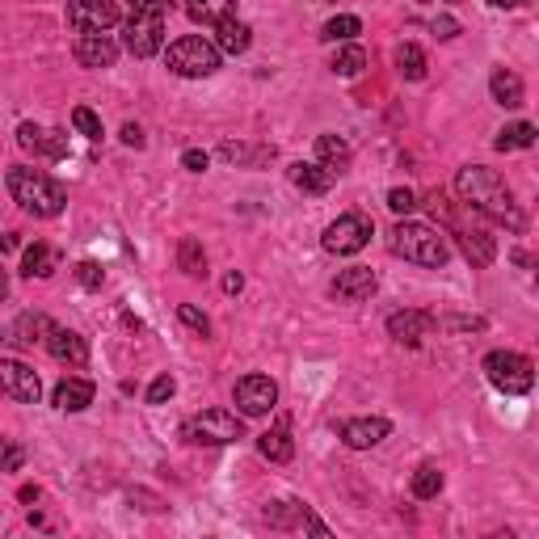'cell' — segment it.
Here are the masks:
<instances>
[{
	"label": "cell",
	"instance_id": "cell-1",
	"mask_svg": "<svg viewBox=\"0 0 539 539\" xmlns=\"http://www.w3.org/2000/svg\"><path fill=\"white\" fill-rule=\"evenodd\" d=\"M455 190L464 198V207H472L476 215H489L493 224H506L510 232H523V215H518L514 198L506 190V182L485 165H468L455 173Z\"/></svg>",
	"mask_w": 539,
	"mask_h": 539
},
{
	"label": "cell",
	"instance_id": "cell-2",
	"mask_svg": "<svg viewBox=\"0 0 539 539\" xmlns=\"http://www.w3.org/2000/svg\"><path fill=\"white\" fill-rule=\"evenodd\" d=\"M9 194H13V203L22 207L26 215H38V219H55L59 211H64L68 203V194L59 182H51L47 173H38V169H9Z\"/></svg>",
	"mask_w": 539,
	"mask_h": 539
},
{
	"label": "cell",
	"instance_id": "cell-3",
	"mask_svg": "<svg viewBox=\"0 0 539 539\" xmlns=\"http://www.w3.org/2000/svg\"><path fill=\"white\" fill-rule=\"evenodd\" d=\"M392 253L396 257H405V262L413 266H426V270H438V266H447V241H443V232L430 228V224H417V219H401V224L392 228Z\"/></svg>",
	"mask_w": 539,
	"mask_h": 539
},
{
	"label": "cell",
	"instance_id": "cell-4",
	"mask_svg": "<svg viewBox=\"0 0 539 539\" xmlns=\"http://www.w3.org/2000/svg\"><path fill=\"white\" fill-rule=\"evenodd\" d=\"M169 13H173V0H131L127 51L135 59H152L165 47V17Z\"/></svg>",
	"mask_w": 539,
	"mask_h": 539
},
{
	"label": "cell",
	"instance_id": "cell-5",
	"mask_svg": "<svg viewBox=\"0 0 539 539\" xmlns=\"http://www.w3.org/2000/svg\"><path fill=\"white\" fill-rule=\"evenodd\" d=\"M165 64H169V72L190 76V81H198V76H215L219 72V47L207 43V38H198V34H186V38H177V43H169Z\"/></svg>",
	"mask_w": 539,
	"mask_h": 539
},
{
	"label": "cell",
	"instance_id": "cell-6",
	"mask_svg": "<svg viewBox=\"0 0 539 539\" xmlns=\"http://www.w3.org/2000/svg\"><path fill=\"white\" fill-rule=\"evenodd\" d=\"M485 379H489L497 392L523 396V392H531V384H535V367H531V358H527V354L493 350V354L485 358Z\"/></svg>",
	"mask_w": 539,
	"mask_h": 539
},
{
	"label": "cell",
	"instance_id": "cell-7",
	"mask_svg": "<svg viewBox=\"0 0 539 539\" xmlns=\"http://www.w3.org/2000/svg\"><path fill=\"white\" fill-rule=\"evenodd\" d=\"M245 434V422L228 409H203L198 417L186 422V438L190 443H203V447H228Z\"/></svg>",
	"mask_w": 539,
	"mask_h": 539
},
{
	"label": "cell",
	"instance_id": "cell-8",
	"mask_svg": "<svg viewBox=\"0 0 539 539\" xmlns=\"http://www.w3.org/2000/svg\"><path fill=\"white\" fill-rule=\"evenodd\" d=\"M371 232H375L371 219H367V215H358V211H350V215H337L333 224L325 228L321 245H325L329 253H337V257H354V253H363V249H367Z\"/></svg>",
	"mask_w": 539,
	"mask_h": 539
},
{
	"label": "cell",
	"instance_id": "cell-9",
	"mask_svg": "<svg viewBox=\"0 0 539 539\" xmlns=\"http://www.w3.org/2000/svg\"><path fill=\"white\" fill-rule=\"evenodd\" d=\"M430 203H434V211H438V215H443L447 224H451V232H455L459 249L468 253V262H472V266H489L493 257H497V245H493V236H489L485 228H468V224H459V219H455V211L443 203V194H434Z\"/></svg>",
	"mask_w": 539,
	"mask_h": 539
},
{
	"label": "cell",
	"instance_id": "cell-10",
	"mask_svg": "<svg viewBox=\"0 0 539 539\" xmlns=\"http://www.w3.org/2000/svg\"><path fill=\"white\" fill-rule=\"evenodd\" d=\"M118 5L114 0H72L68 5V26L76 34H106L118 26Z\"/></svg>",
	"mask_w": 539,
	"mask_h": 539
},
{
	"label": "cell",
	"instance_id": "cell-11",
	"mask_svg": "<svg viewBox=\"0 0 539 539\" xmlns=\"http://www.w3.org/2000/svg\"><path fill=\"white\" fill-rule=\"evenodd\" d=\"M0 392L13 396L17 405H38V396H43V379H38L34 367L17 363V358H0Z\"/></svg>",
	"mask_w": 539,
	"mask_h": 539
},
{
	"label": "cell",
	"instance_id": "cell-12",
	"mask_svg": "<svg viewBox=\"0 0 539 539\" xmlns=\"http://www.w3.org/2000/svg\"><path fill=\"white\" fill-rule=\"evenodd\" d=\"M232 396H236V409L245 417H266L278 405V384L270 375H245V379H236Z\"/></svg>",
	"mask_w": 539,
	"mask_h": 539
},
{
	"label": "cell",
	"instance_id": "cell-13",
	"mask_svg": "<svg viewBox=\"0 0 539 539\" xmlns=\"http://www.w3.org/2000/svg\"><path fill=\"white\" fill-rule=\"evenodd\" d=\"M17 144L34 156H47V161H64L68 156V135L64 131H51V127H38V123H22L17 127Z\"/></svg>",
	"mask_w": 539,
	"mask_h": 539
},
{
	"label": "cell",
	"instance_id": "cell-14",
	"mask_svg": "<svg viewBox=\"0 0 539 539\" xmlns=\"http://www.w3.org/2000/svg\"><path fill=\"white\" fill-rule=\"evenodd\" d=\"M375 287H379V278H375V270H367V266H350V270H342L333 278V299H342V304H363V299H371L375 295Z\"/></svg>",
	"mask_w": 539,
	"mask_h": 539
},
{
	"label": "cell",
	"instance_id": "cell-15",
	"mask_svg": "<svg viewBox=\"0 0 539 539\" xmlns=\"http://www.w3.org/2000/svg\"><path fill=\"white\" fill-rule=\"evenodd\" d=\"M434 325H438V321H434L430 312H413V308H409V312H392V316H388V333H392L401 346H422L426 337L434 333Z\"/></svg>",
	"mask_w": 539,
	"mask_h": 539
},
{
	"label": "cell",
	"instance_id": "cell-16",
	"mask_svg": "<svg viewBox=\"0 0 539 539\" xmlns=\"http://www.w3.org/2000/svg\"><path fill=\"white\" fill-rule=\"evenodd\" d=\"M47 354L55 358V363H68V367H85L89 363V346H85V337L81 333H72V329H59L51 325L47 333Z\"/></svg>",
	"mask_w": 539,
	"mask_h": 539
},
{
	"label": "cell",
	"instance_id": "cell-17",
	"mask_svg": "<svg viewBox=\"0 0 539 539\" xmlns=\"http://www.w3.org/2000/svg\"><path fill=\"white\" fill-rule=\"evenodd\" d=\"M118 43L110 34H81L76 38V64L81 68H114Z\"/></svg>",
	"mask_w": 539,
	"mask_h": 539
},
{
	"label": "cell",
	"instance_id": "cell-18",
	"mask_svg": "<svg viewBox=\"0 0 539 539\" xmlns=\"http://www.w3.org/2000/svg\"><path fill=\"white\" fill-rule=\"evenodd\" d=\"M388 422L384 417H350V422H342V443L354 447V451H367L375 443H384L388 438Z\"/></svg>",
	"mask_w": 539,
	"mask_h": 539
},
{
	"label": "cell",
	"instance_id": "cell-19",
	"mask_svg": "<svg viewBox=\"0 0 539 539\" xmlns=\"http://www.w3.org/2000/svg\"><path fill=\"white\" fill-rule=\"evenodd\" d=\"M93 384H89V379H59V384H55V396H51V401H55V409L59 413H81V409H89L93 405Z\"/></svg>",
	"mask_w": 539,
	"mask_h": 539
},
{
	"label": "cell",
	"instance_id": "cell-20",
	"mask_svg": "<svg viewBox=\"0 0 539 539\" xmlns=\"http://www.w3.org/2000/svg\"><path fill=\"white\" fill-rule=\"evenodd\" d=\"M287 177H291V186H295V190H304V194H329L337 173H333V169H325L321 161H312V165L299 161V165H291V169H287Z\"/></svg>",
	"mask_w": 539,
	"mask_h": 539
},
{
	"label": "cell",
	"instance_id": "cell-21",
	"mask_svg": "<svg viewBox=\"0 0 539 539\" xmlns=\"http://www.w3.org/2000/svg\"><path fill=\"white\" fill-rule=\"evenodd\" d=\"M253 43V30L245 22H236V17H228V22H219L215 26V47L219 55H245Z\"/></svg>",
	"mask_w": 539,
	"mask_h": 539
},
{
	"label": "cell",
	"instance_id": "cell-22",
	"mask_svg": "<svg viewBox=\"0 0 539 539\" xmlns=\"http://www.w3.org/2000/svg\"><path fill=\"white\" fill-rule=\"evenodd\" d=\"M257 447H262V455L270 459V464H291L295 443H291V426H287V417H283V422H278L274 430H266L262 438H257Z\"/></svg>",
	"mask_w": 539,
	"mask_h": 539
},
{
	"label": "cell",
	"instance_id": "cell-23",
	"mask_svg": "<svg viewBox=\"0 0 539 539\" xmlns=\"http://www.w3.org/2000/svg\"><path fill=\"white\" fill-rule=\"evenodd\" d=\"M186 13L198 26H219L228 17H236V0H186Z\"/></svg>",
	"mask_w": 539,
	"mask_h": 539
},
{
	"label": "cell",
	"instance_id": "cell-24",
	"mask_svg": "<svg viewBox=\"0 0 539 539\" xmlns=\"http://www.w3.org/2000/svg\"><path fill=\"white\" fill-rule=\"evenodd\" d=\"M55 270H59V253L51 245H43V241H34L26 249V257H22V274L26 278H51Z\"/></svg>",
	"mask_w": 539,
	"mask_h": 539
},
{
	"label": "cell",
	"instance_id": "cell-25",
	"mask_svg": "<svg viewBox=\"0 0 539 539\" xmlns=\"http://www.w3.org/2000/svg\"><path fill=\"white\" fill-rule=\"evenodd\" d=\"M489 93H493V102L506 106V110L523 106V81H518L514 72H506V68H497V72L489 76Z\"/></svg>",
	"mask_w": 539,
	"mask_h": 539
},
{
	"label": "cell",
	"instance_id": "cell-26",
	"mask_svg": "<svg viewBox=\"0 0 539 539\" xmlns=\"http://www.w3.org/2000/svg\"><path fill=\"white\" fill-rule=\"evenodd\" d=\"M219 156L224 161H232V165H245V169H257V165H266V161H274V148L270 144H219Z\"/></svg>",
	"mask_w": 539,
	"mask_h": 539
},
{
	"label": "cell",
	"instance_id": "cell-27",
	"mask_svg": "<svg viewBox=\"0 0 539 539\" xmlns=\"http://www.w3.org/2000/svg\"><path fill=\"white\" fill-rule=\"evenodd\" d=\"M392 59H396V72H401L405 81H426V51L417 43H401Z\"/></svg>",
	"mask_w": 539,
	"mask_h": 539
},
{
	"label": "cell",
	"instance_id": "cell-28",
	"mask_svg": "<svg viewBox=\"0 0 539 539\" xmlns=\"http://www.w3.org/2000/svg\"><path fill=\"white\" fill-rule=\"evenodd\" d=\"M316 156H321L325 169L342 173L350 165V144H346V139H337V135H321V139H316Z\"/></svg>",
	"mask_w": 539,
	"mask_h": 539
},
{
	"label": "cell",
	"instance_id": "cell-29",
	"mask_svg": "<svg viewBox=\"0 0 539 539\" xmlns=\"http://www.w3.org/2000/svg\"><path fill=\"white\" fill-rule=\"evenodd\" d=\"M531 144H535V127L531 123H510V127L497 131V139H493L497 152H523Z\"/></svg>",
	"mask_w": 539,
	"mask_h": 539
},
{
	"label": "cell",
	"instance_id": "cell-30",
	"mask_svg": "<svg viewBox=\"0 0 539 539\" xmlns=\"http://www.w3.org/2000/svg\"><path fill=\"white\" fill-rule=\"evenodd\" d=\"M443 493V472H438L434 464H422L413 472V497L417 502H430V497Z\"/></svg>",
	"mask_w": 539,
	"mask_h": 539
},
{
	"label": "cell",
	"instance_id": "cell-31",
	"mask_svg": "<svg viewBox=\"0 0 539 539\" xmlns=\"http://www.w3.org/2000/svg\"><path fill=\"white\" fill-rule=\"evenodd\" d=\"M177 266H182L190 278L207 274V253H203V245H198L194 236H186V241H182V249H177Z\"/></svg>",
	"mask_w": 539,
	"mask_h": 539
},
{
	"label": "cell",
	"instance_id": "cell-32",
	"mask_svg": "<svg viewBox=\"0 0 539 539\" xmlns=\"http://www.w3.org/2000/svg\"><path fill=\"white\" fill-rule=\"evenodd\" d=\"M354 34H363V22H358V17H350V13L329 17L325 30H321V38H329V43H350Z\"/></svg>",
	"mask_w": 539,
	"mask_h": 539
},
{
	"label": "cell",
	"instance_id": "cell-33",
	"mask_svg": "<svg viewBox=\"0 0 539 539\" xmlns=\"http://www.w3.org/2000/svg\"><path fill=\"white\" fill-rule=\"evenodd\" d=\"M363 68H367V51L354 47V43L333 55V72H337V76H358Z\"/></svg>",
	"mask_w": 539,
	"mask_h": 539
},
{
	"label": "cell",
	"instance_id": "cell-34",
	"mask_svg": "<svg viewBox=\"0 0 539 539\" xmlns=\"http://www.w3.org/2000/svg\"><path fill=\"white\" fill-rule=\"evenodd\" d=\"M34 333H43V342H47V333H51V321H47V316H30V312H26L22 321L13 325V342H26V346H30V342H38Z\"/></svg>",
	"mask_w": 539,
	"mask_h": 539
},
{
	"label": "cell",
	"instance_id": "cell-35",
	"mask_svg": "<svg viewBox=\"0 0 539 539\" xmlns=\"http://www.w3.org/2000/svg\"><path fill=\"white\" fill-rule=\"evenodd\" d=\"M72 127L81 131L85 139H93V144L106 135V131H102V118H97L93 110H85V106H76V110H72Z\"/></svg>",
	"mask_w": 539,
	"mask_h": 539
},
{
	"label": "cell",
	"instance_id": "cell-36",
	"mask_svg": "<svg viewBox=\"0 0 539 539\" xmlns=\"http://www.w3.org/2000/svg\"><path fill=\"white\" fill-rule=\"evenodd\" d=\"M22 464H26V451L17 447L13 438H5V434H0V472H17Z\"/></svg>",
	"mask_w": 539,
	"mask_h": 539
},
{
	"label": "cell",
	"instance_id": "cell-37",
	"mask_svg": "<svg viewBox=\"0 0 539 539\" xmlns=\"http://www.w3.org/2000/svg\"><path fill=\"white\" fill-rule=\"evenodd\" d=\"M177 316H182V325H186V329H194L198 337H207V333H211V321H207V312H198L194 304H182V308H177Z\"/></svg>",
	"mask_w": 539,
	"mask_h": 539
},
{
	"label": "cell",
	"instance_id": "cell-38",
	"mask_svg": "<svg viewBox=\"0 0 539 539\" xmlns=\"http://www.w3.org/2000/svg\"><path fill=\"white\" fill-rule=\"evenodd\" d=\"M388 207H392L396 215H409V211L417 207V194H413L409 186H396V190H388Z\"/></svg>",
	"mask_w": 539,
	"mask_h": 539
},
{
	"label": "cell",
	"instance_id": "cell-39",
	"mask_svg": "<svg viewBox=\"0 0 539 539\" xmlns=\"http://www.w3.org/2000/svg\"><path fill=\"white\" fill-rule=\"evenodd\" d=\"M173 392H177L173 375H156V379H152V388H148V405H165Z\"/></svg>",
	"mask_w": 539,
	"mask_h": 539
},
{
	"label": "cell",
	"instance_id": "cell-40",
	"mask_svg": "<svg viewBox=\"0 0 539 539\" xmlns=\"http://www.w3.org/2000/svg\"><path fill=\"white\" fill-rule=\"evenodd\" d=\"M76 283H81L85 291H102V266H97V262H81V266H76Z\"/></svg>",
	"mask_w": 539,
	"mask_h": 539
},
{
	"label": "cell",
	"instance_id": "cell-41",
	"mask_svg": "<svg viewBox=\"0 0 539 539\" xmlns=\"http://www.w3.org/2000/svg\"><path fill=\"white\" fill-rule=\"evenodd\" d=\"M182 165H186L190 173H203V169L211 165V156H207L203 148H186V152H182Z\"/></svg>",
	"mask_w": 539,
	"mask_h": 539
},
{
	"label": "cell",
	"instance_id": "cell-42",
	"mask_svg": "<svg viewBox=\"0 0 539 539\" xmlns=\"http://www.w3.org/2000/svg\"><path fill=\"white\" fill-rule=\"evenodd\" d=\"M434 34L438 38H455L459 34V22H455V17H434Z\"/></svg>",
	"mask_w": 539,
	"mask_h": 539
},
{
	"label": "cell",
	"instance_id": "cell-43",
	"mask_svg": "<svg viewBox=\"0 0 539 539\" xmlns=\"http://www.w3.org/2000/svg\"><path fill=\"white\" fill-rule=\"evenodd\" d=\"M123 144H127V148H144L148 139H144V131H139L135 123H127V127H123Z\"/></svg>",
	"mask_w": 539,
	"mask_h": 539
},
{
	"label": "cell",
	"instance_id": "cell-44",
	"mask_svg": "<svg viewBox=\"0 0 539 539\" xmlns=\"http://www.w3.org/2000/svg\"><path fill=\"white\" fill-rule=\"evenodd\" d=\"M241 287H245V278H241V274H236V270H232V274L224 278V291H228V295H236V291H241Z\"/></svg>",
	"mask_w": 539,
	"mask_h": 539
},
{
	"label": "cell",
	"instance_id": "cell-45",
	"mask_svg": "<svg viewBox=\"0 0 539 539\" xmlns=\"http://www.w3.org/2000/svg\"><path fill=\"white\" fill-rule=\"evenodd\" d=\"M489 5H493V9H518L523 0H489Z\"/></svg>",
	"mask_w": 539,
	"mask_h": 539
},
{
	"label": "cell",
	"instance_id": "cell-46",
	"mask_svg": "<svg viewBox=\"0 0 539 539\" xmlns=\"http://www.w3.org/2000/svg\"><path fill=\"white\" fill-rule=\"evenodd\" d=\"M9 295V278H5V270H0V299Z\"/></svg>",
	"mask_w": 539,
	"mask_h": 539
},
{
	"label": "cell",
	"instance_id": "cell-47",
	"mask_svg": "<svg viewBox=\"0 0 539 539\" xmlns=\"http://www.w3.org/2000/svg\"><path fill=\"white\" fill-rule=\"evenodd\" d=\"M417 5H430V0H417Z\"/></svg>",
	"mask_w": 539,
	"mask_h": 539
}]
</instances>
